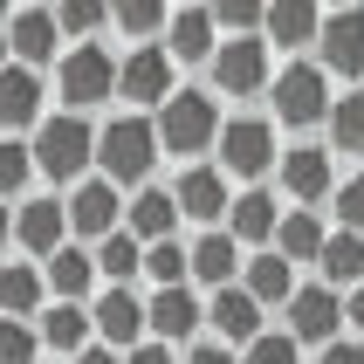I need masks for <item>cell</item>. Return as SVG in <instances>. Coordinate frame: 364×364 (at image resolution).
Instances as JSON below:
<instances>
[{
    "mask_svg": "<svg viewBox=\"0 0 364 364\" xmlns=\"http://www.w3.org/2000/svg\"><path fill=\"white\" fill-rule=\"evenodd\" d=\"M220 103L206 90H179V97L159 110V144L172 159H200V151H220Z\"/></svg>",
    "mask_w": 364,
    "mask_h": 364,
    "instance_id": "1",
    "label": "cell"
},
{
    "mask_svg": "<svg viewBox=\"0 0 364 364\" xmlns=\"http://www.w3.org/2000/svg\"><path fill=\"white\" fill-rule=\"evenodd\" d=\"M159 151H165V144H159V124H144V117H110L97 131V165H103V179H110V186H138Z\"/></svg>",
    "mask_w": 364,
    "mask_h": 364,
    "instance_id": "2",
    "label": "cell"
},
{
    "mask_svg": "<svg viewBox=\"0 0 364 364\" xmlns=\"http://www.w3.org/2000/svg\"><path fill=\"white\" fill-rule=\"evenodd\" d=\"M55 90H62L69 110L110 103V97H124V62H110V48H97V41H76V48L55 62Z\"/></svg>",
    "mask_w": 364,
    "mask_h": 364,
    "instance_id": "3",
    "label": "cell"
},
{
    "mask_svg": "<svg viewBox=\"0 0 364 364\" xmlns=\"http://www.w3.org/2000/svg\"><path fill=\"white\" fill-rule=\"evenodd\" d=\"M90 159H97V131H90L76 110H62V117H48V124L35 131V165H41V179L69 186V179L90 172Z\"/></svg>",
    "mask_w": 364,
    "mask_h": 364,
    "instance_id": "4",
    "label": "cell"
},
{
    "mask_svg": "<svg viewBox=\"0 0 364 364\" xmlns=\"http://www.w3.org/2000/svg\"><path fill=\"white\" fill-rule=\"evenodd\" d=\"M268 97H275V117L296 124V131H309V124H323L330 110H337V103H330V69L323 62H289Z\"/></svg>",
    "mask_w": 364,
    "mask_h": 364,
    "instance_id": "5",
    "label": "cell"
},
{
    "mask_svg": "<svg viewBox=\"0 0 364 364\" xmlns=\"http://www.w3.org/2000/svg\"><path fill=\"white\" fill-rule=\"evenodd\" d=\"M213 90H220V97H262V90H275V82H268V35L220 41V55H213Z\"/></svg>",
    "mask_w": 364,
    "mask_h": 364,
    "instance_id": "6",
    "label": "cell"
},
{
    "mask_svg": "<svg viewBox=\"0 0 364 364\" xmlns=\"http://www.w3.org/2000/svg\"><path fill=\"white\" fill-rule=\"evenodd\" d=\"M124 220H131V206L117 200L110 179H82L76 193H69V227H76L90 247H103L110 234H124Z\"/></svg>",
    "mask_w": 364,
    "mask_h": 364,
    "instance_id": "7",
    "label": "cell"
},
{
    "mask_svg": "<svg viewBox=\"0 0 364 364\" xmlns=\"http://www.w3.org/2000/svg\"><path fill=\"white\" fill-rule=\"evenodd\" d=\"M268 165H275V124H268V117H234L220 131V172L262 179Z\"/></svg>",
    "mask_w": 364,
    "mask_h": 364,
    "instance_id": "8",
    "label": "cell"
},
{
    "mask_svg": "<svg viewBox=\"0 0 364 364\" xmlns=\"http://www.w3.org/2000/svg\"><path fill=\"white\" fill-rule=\"evenodd\" d=\"M7 234H14L21 255L55 262V255H62V234H69V206H62V200H21V213H14Z\"/></svg>",
    "mask_w": 364,
    "mask_h": 364,
    "instance_id": "9",
    "label": "cell"
},
{
    "mask_svg": "<svg viewBox=\"0 0 364 364\" xmlns=\"http://www.w3.org/2000/svg\"><path fill=\"white\" fill-rule=\"evenodd\" d=\"M337 323H344V303H337V289H323V282H309V289H296V303H289V337L296 344H337Z\"/></svg>",
    "mask_w": 364,
    "mask_h": 364,
    "instance_id": "10",
    "label": "cell"
},
{
    "mask_svg": "<svg viewBox=\"0 0 364 364\" xmlns=\"http://www.w3.org/2000/svg\"><path fill=\"white\" fill-rule=\"evenodd\" d=\"M172 193H179V213H193L206 234H213L220 213H234V200H241V193H227V172H220V165H193V172H179Z\"/></svg>",
    "mask_w": 364,
    "mask_h": 364,
    "instance_id": "11",
    "label": "cell"
},
{
    "mask_svg": "<svg viewBox=\"0 0 364 364\" xmlns=\"http://www.w3.org/2000/svg\"><path fill=\"white\" fill-rule=\"evenodd\" d=\"M124 97L131 103H172L179 90H172V48H159V41H144V48H131L124 55Z\"/></svg>",
    "mask_w": 364,
    "mask_h": 364,
    "instance_id": "12",
    "label": "cell"
},
{
    "mask_svg": "<svg viewBox=\"0 0 364 364\" xmlns=\"http://www.w3.org/2000/svg\"><path fill=\"white\" fill-rule=\"evenodd\" d=\"M323 69L330 76H364V7H337L323 21Z\"/></svg>",
    "mask_w": 364,
    "mask_h": 364,
    "instance_id": "13",
    "label": "cell"
},
{
    "mask_svg": "<svg viewBox=\"0 0 364 364\" xmlns=\"http://www.w3.org/2000/svg\"><path fill=\"white\" fill-rule=\"evenodd\" d=\"M55 35H62L55 7H14V14H7V48H14L21 69H35V62L55 55Z\"/></svg>",
    "mask_w": 364,
    "mask_h": 364,
    "instance_id": "14",
    "label": "cell"
},
{
    "mask_svg": "<svg viewBox=\"0 0 364 364\" xmlns=\"http://www.w3.org/2000/svg\"><path fill=\"white\" fill-rule=\"evenodd\" d=\"M0 124H7V138L41 131V76H35V69H21V62L0 69Z\"/></svg>",
    "mask_w": 364,
    "mask_h": 364,
    "instance_id": "15",
    "label": "cell"
},
{
    "mask_svg": "<svg viewBox=\"0 0 364 364\" xmlns=\"http://www.w3.org/2000/svg\"><path fill=\"white\" fill-rule=\"evenodd\" d=\"M282 186H289V200H303L309 213L323 200H337L330 193V151L323 144H296V151H282Z\"/></svg>",
    "mask_w": 364,
    "mask_h": 364,
    "instance_id": "16",
    "label": "cell"
},
{
    "mask_svg": "<svg viewBox=\"0 0 364 364\" xmlns=\"http://www.w3.org/2000/svg\"><path fill=\"white\" fill-rule=\"evenodd\" d=\"M282 220H289V213H275V193L247 186L241 200H234V213H227V234H234V241H255V247L268 255V247H275V234H282Z\"/></svg>",
    "mask_w": 364,
    "mask_h": 364,
    "instance_id": "17",
    "label": "cell"
},
{
    "mask_svg": "<svg viewBox=\"0 0 364 364\" xmlns=\"http://www.w3.org/2000/svg\"><path fill=\"white\" fill-rule=\"evenodd\" d=\"M90 316H97V330H103V344H110V350H117V344L138 350V337L151 330V303H138L131 289H110V296H103Z\"/></svg>",
    "mask_w": 364,
    "mask_h": 364,
    "instance_id": "18",
    "label": "cell"
},
{
    "mask_svg": "<svg viewBox=\"0 0 364 364\" xmlns=\"http://www.w3.org/2000/svg\"><path fill=\"white\" fill-rule=\"evenodd\" d=\"M193 275H200L213 296H220V289H234V275H241V241H234L227 227L200 234V241H193Z\"/></svg>",
    "mask_w": 364,
    "mask_h": 364,
    "instance_id": "19",
    "label": "cell"
},
{
    "mask_svg": "<svg viewBox=\"0 0 364 364\" xmlns=\"http://www.w3.org/2000/svg\"><path fill=\"white\" fill-rule=\"evenodd\" d=\"M213 28H220V21H213V7H172V28H165V48H172V55L179 62H213L220 55V48H213Z\"/></svg>",
    "mask_w": 364,
    "mask_h": 364,
    "instance_id": "20",
    "label": "cell"
},
{
    "mask_svg": "<svg viewBox=\"0 0 364 364\" xmlns=\"http://www.w3.org/2000/svg\"><path fill=\"white\" fill-rule=\"evenodd\" d=\"M206 316H213V330H220V337H234V344H255V337H262V303H255L241 282L220 289V296L206 303Z\"/></svg>",
    "mask_w": 364,
    "mask_h": 364,
    "instance_id": "21",
    "label": "cell"
},
{
    "mask_svg": "<svg viewBox=\"0 0 364 364\" xmlns=\"http://www.w3.org/2000/svg\"><path fill=\"white\" fill-rule=\"evenodd\" d=\"M41 268H48V296H55V303H82V296H90V282L103 275L90 247H62L55 262H41Z\"/></svg>",
    "mask_w": 364,
    "mask_h": 364,
    "instance_id": "22",
    "label": "cell"
},
{
    "mask_svg": "<svg viewBox=\"0 0 364 364\" xmlns=\"http://www.w3.org/2000/svg\"><path fill=\"white\" fill-rule=\"evenodd\" d=\"M200 296L193 289H159L151 296V330H159V344H179V337H193L200 330Z\"/></svg>",
    "mask_w": 364,
    "mask_h": 364,
    "instance_id": "23",
    "label": "cell"
},
{
    "mask_svg": "<svg viewBox=\"0 0 364 364\" xmlns=\"http://www.w3.org/2000/svg\"><path fill=\"white\" fill-rule=\"evenodd\" d=\"M131 234H138L144 247H159V241H172V227H179V193H159V186H151V193H138V200H131Z\"/></svg>",
    "mask_w": 364,
    "mask_h": 364,
    "instance_id": "24",
    "label": "cell"
},
{
    "mask_svg": "<svg viewBox=\"0 0 364 364\" xmlns=\"http://www.w3.org/2000/svg\"><path fill=\"white\" fill-rule=\"evenodd\" d=\"M90 323H97V316H90L82 303H48V309H41V344L82 358V350H90Z\"/></svg>",
    "mask_w": 364,
    "mask_h": 364,
    "instance_id": "25",
    "label": "cell"
},
{
    "mask_svg": "<svg viewBox=\"0 0 364 364\" xmlns=\"http://www.w3.org/2000/svg\"><path fill=\"white\" fill-rule=\"evenodd\" d=\"M41 289H48V268L35 262H7V275H0V303H7V323H28L41 309Z\"/></svg>",
    "mask_w": 364,
    "mask_h": 364,
    "instance_id": "26",
    "label": "cell"
},
{
    "mask_svg": "<svg viewBox=\"0 0 364 364\" xmlns=\"http://www.w3.org/2000/svg\"><path fill=\"white\" fill-rule=\"evenodd\" d=\"M323 247H330V234H323V220H316L309 206H296L282 220V234H275V255H282V262H323Z\"/></svg>",
    "mask_w": 364,
    "mask_h": 364,
    "instance_id": "27",
    "label": "cell"
},
{
    "mask_svg": "<svg viewBox=\"0 0 364 364\" xmlns=\"http://www.w3.org/2000/svg\"><path fill=\"white\" fill-rule=\"evenodd\" d=\"M241 289H247V296H255L262 309H275V303H296V275H289V262L275 255V247L247 262V282H241Z\"/></svg>",
    "mask_w": 364,
    "mask_h": 364,
    "instance_id": "28",
    "label": "cell"
},
{
    "mask_svg": "<svg viewBox=\"0 0 364 364\" xmlns=\"http://www.w3.org/2000/svg\"><path fill=\"white\" fill-rule=\"evenodd\" d=\"M316 268H323V289H344V282L364 289V234H344V227H337Z\"/></svg>",
    "mask_w": 364,
    "mask_h": 364,
    "instance_id": "29",
    "label": "cell"
},
{
    "mask_svg": "<svg viewBox=\"0 0 364 364\" xmlns=\"http://www.w3.org/2000/svg\"><path fill=\"white\" fill-rule=\"evenodd\" d=\"M323 21L330 14H316V7H268V35H275V48H303V41H323Z\"/></svg>",
    "mask_w": 364,
    "mask_h": 364,
    "instance_id": "30",
    "label": "cell"
},
{
    "mask_svg": "<svg viewBox=\"0 0 364 364\" xmlns=\"http://www.w3.org/2000/svg\"><path fill=\"white\" fill-rule=\"evenodd\" d=\"M90 255H97V268L110 275V289H124V282H131V275L144 268V241L131 234V227H124V234H110L103 247H90Z\"/></svg>",
    "mask_w": 364,
    "mask_h": 364,
    "instance_id": "31",
    "label": "cell"
},
{
    "mask_svg": "<svg viewBox=\"0 0 364 364\" xmlns=\"http://www.w3.org/2000/svg\"><path fill=\"white\" fill-rule=\"evenodd\" d=\"M144 275H151L159 289H186V275H193V247H179V241L144 247Z\"/></svg>",
    "mask_w": 364,
    "mask_h": 364,
    "instance_id": "32",
    "label": "cell"
},
{
    "mask_svg": "<svg viewBox=\"0 0 364 364\" xmlns=\"http://www.w3.org/2000/svg\"><path fill=\"white\" fill-rule=\"evenodd\" d=\"M330 144L337 151H364V90H344L330 110Z\"/></svg>",
    "mask_w": 364,
    "mask_h": 364,
    "instance_id": "33",
    "label": "cell"
},
{
    "mask_svg": "<svg viewBox=\"0 0 364 364\" xmlns=\"http://www.w3.org/2000/svg\"><path fill=\"white\" fill-rule=\"evenodd\" d=\"M28 179H35V144L7 138V144H0V193H7V200H21V193H28Z\"/></svg>",
    "mask_w": 364,
    "mask_h": 364,
    "instance_id": "34",
    "label": "cell"
},
{
    "mask_svg": "<svg viewBox=\"0 0 364 364\" xmlns=\"http://www.w3.org/2000/svg\"><path fill=\"white\" fill-rule=\"evenodd\" d=\"M241 364H303V344L289 337V330H262L255 344H247V358Z\"/></svg>",
    "mask_w": 364,
    "mask_h": 364,
    "instance_id": "35",
    "label": "cell"
},
{
    "mask_svg": "<svg viewBox=\"0 0 364 364\" xmlns=\"http://www.w3.org/2000/svg\"><path fill=\"white\" fill-rule=\"evenodd\" d=\"M110 21H117L124 35H159V28H172V14L151 7V0H124V7H110Z\"/></svg>",
    "mask_w": 364,
    "mask_h": 364,
    "instance_id": "36",
    "label": "cell"
},
{
    "mask_svg": "<svg viewBox=\"0 0 364 364\" xmlns=\"http://www.w3.org/2000/svg\"><path fill=\"white\" fill-rule=\"evenodd\" d=\"M41 350H48V344H41V330H28V323H7V330H0V364H35Z\"/></svg>",
    "mask_w": 364,
    "mask_h": 364,
    "instance_id": "37",
    "label": "cell"
},
{
    "mask_svg": "<svg viewBox=\"0 0 364 364\" xmlns=\"http://www.w3.org/2000/svg\"><path fill=\"white\" fill-rule=\"evenodd\" d=\"M55 21H62V35H90V28H103L110 21V7H97V0H69V7H55Z\"/></svg>",
    "mask_w": 364,
    "mask_h": 364,
    "instance_id": "38",
    "label": "cell"
},
{
    "mask_svg": "<svg viewBox=\"0 0 364 364\" xmlns=\"http://www.w3.org/2000/svg\"><path fill=\"white\" fill-rule=\"evenodd\" d=\"M330 206H337V227L344 234H364V179H344Z\"/></svg>",
    "mask_w": 364,
    "mask_h": 364,
    "instance_id": "39",
    "label": "cell"
},
{
    "mask_svg": "<svg viewBox=\"0 0 364 364\" xmlns=\"http://www.w3.org/2000/svg\"><path fill=\"white\" fill-rule=\"evenodd\" d=\"M124 364H179V358H172V344H138Z\"/></svg>",
    "mask_w": 364,
    "mask_h": 364,
    "instance_id": "40",
    "label": "cell"
},
{
    "mask_svg": "<svg viewBox=\"0 0 364 364\" xmlns=\"http://www.w3.org/2000/svg\"><path fill=\"white\" fill-rule=\"evenodd\" d=\"M316 364H364V344H344V337H337V344H330Z\"/></svg>",
    "mask_w": 364,
    "mask_h": 364,
    "instance_id": "41",
    "label": "cell"
},
{
    "mask_svg": "<svg viewBox=\"0 0 364 364\" xmlns=\"http://www.w3.org/2000/svg\"><path fill=\"white\" fill-rule=\"evenodd\" d=\"M186 364H241V358H234V350H227V344H200V350H193V358H186Z\"/></svg>",
    "mask_w": 364,
    "mask_h": 364,
    "instance_id": "42",
    "label": "cell"
},
{
    "mask_svg": "<svg viewBox=\"0 0 364 364\" xmlns=\"http://www.w3.org/2000/svg\"><path fill=\"white\" fill-rule=\"evenodd\" d=\"M344 323H358V330H364V289H350V303H344Z\"/></svg>",
    "mask_w": 364,
    "mask_h": 364,
    "instance_id": "43",
    "label": "cell"
},
{
    "mask_svg": "<svg viewBox=\"0 0 364 364\" xmlns=\"http://www.w3.org/2000/svg\"><path fill=\"white\" fill-rule=\"evenodd\" d=\"M76 364H124V358H117V350H110V344H97V350H82Z\"/></svg>",
    "mask_w": 364,
    "mask_h": 364,
    "instance_id": "44",
    "label": "cell"
}]
</instances>
